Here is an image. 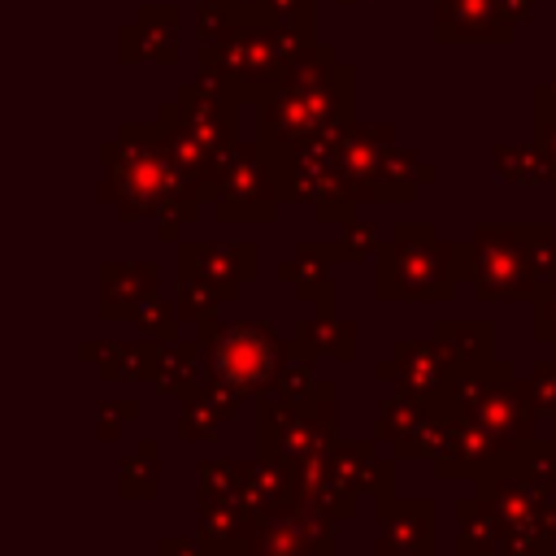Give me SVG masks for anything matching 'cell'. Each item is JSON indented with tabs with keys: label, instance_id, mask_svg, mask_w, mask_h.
Listing matches in <instances>:
<instances>
[{
	"label": "cell",
	"instance_id": "cell-1",
	"mask_svg": "<svg viewBox=\"0 0 556 556\" xmlns=\"http://www.w3.org/2000/svg\"><path fill=\"white\" fill-rule=\"evenodd\" d=\"M100 161H104L100 200H109L122 222L135 217L191 222L195 208L208 200V187L195 182L165 148L161 126H122V135L109 148H100Z\"/></svg>",
	"mask_w": 556,
	"mask_h": 556
},
{
	"label": "cell",
	"instance_id": "cell-2",
	"mask_svg": "<svg viewBox=\"0 0 556 556\" xmlns=\"http://www.w3.org/2000/svg\"><path fill=\"white\" fill-rule=\"evenodd\" d=\"M465 278V243L439 239L434 222H400L374 252V295L391 304H443Z\"/></svg>",
	"mask_w": 556,
	"mask_h": 556
},
{
	"label": "cell",
	"instance_id": "cell-3",
	"mask_svg": "<svg viewBox=\"0 0 556 556\" xmlns=\"http://www.w3.org/2000/svg\"><path fill=\"white\" fill-rule=\"evenodd\" d=\"M443 404L460 417H473L478 426H486L491 434H500L504 443H526L534 439V421L543 417L530 400V391L517 378L513 361H482V365H456L452 387L443 395Z\"/></svg>",
	"mask_w": 556,
	"mask_h": 556
},
{
	"label": "cell",
	"instance_id": "cell-4",
	"mask_svg": "<svg viewBox=\"0 0 556 556\" xmlns=\"http://www.w3.org/2000/svg\"><path fill=\"white\" fill-rule=\"evenodd\" d=\"M465 278L482 304H513L539 291V278L526 256V230L508 222L478 226L465 243Z\"/></svg>",
	"mask_w": 556,
	"mask_h": 556
},
{
	"label": "cell",
	"instance_id": "cell-5",
	"mask_svg": "<svg viewBox=\"0 0 556 556\" xmlns=\"http://www.w3.org/2000/svg\"><path fill=\"white\" fill-rule=\"evenodd\" d=\"M208 356V378L243 391V395H265L274 391L282 365L291 361V339H278L265 321H226L222 334L204 348Z\"/></svg>",
	"mask_w": 556,
	"mask_h": 556
},
{
	"label": "cell",
	"instance_id": "cell-6",
	"mask_svg": "<svg viewBox=\"0 0 556 556\" xmlns=\"http://www.w3.org/2000/svg\"><path fill=\"white\" fill-rule=\"evenodd\" d=\"M334 517L295 495L274 513L252 517L235 556H334Z\"/></svg>",
	"mask_w": 556,
	"mask_h": 556
},
{
	"label": "cell",
	"instance_id": "cell-7",
	"mask_svg": "<svg viewBox=\"0 0 556 556\" xmlns=\"http://www.w3.org/2000/svg\"><path fill=\"white\" fill-rule=\"evenodd\" d=\"M282 182L274 161L265 156V148H230V156L222 161V174L213 182V204L222 222H269L278 208Z\"/></svg>",
	"mask_w": 556,
	"mask_h": 556
},
{
	"label": "cell",
	"instance_id": "cell-8",
	"mask_svg": "<svg viewBox=\"0 0 556 556\" xmlns=\"http://www.w3.org/2000/svg\"><path fill=\"white\" fill-rule=\"evenodd\" d=\"M256 452L282 460V465H300L308 456H321L330 452L339 439H334V426L317 421L304 404H291L274 391L256 395Z\"/></svg>",
	"mask_w": 556,
	"mask_h": 556
},
{
	"label": "cell",
	"instance_id": "cell-9",
	"mask_svg": "<svg viewBox=\"0 0 556 556\" xmlns=\"http://www.w3.org/2000/svg\"><path fill=\"white\" fill-rule=\"evenodd\" d=\"M452 374H456V361L447 356V348L439 339H404V343H395L391 361L374 365V378L395 382L400 395L434 400V404H443Z\"/></svg>",
	"mask_w": 556,
	"mask_h": 556
},
{
	"label": "cell",
	"instance_id": "cell-10",
	"mask_svg": "<svg viewBox=\"0 0 556 556\" xmlns=\"http://www.w3.org/2000/svg\"><path fill=\"white\" fill-rule=\"evenodd\" d=\"M378 539L374 556H434L439 547V508L434 500H378Z\"/></svg>",
	"mask_w": 556,
	"mask_h": 556
},
{
	"label": "cell",
	"instance_id": "cell-11",
	"mask_svg": "<svg viewBox=\"0 0 556 556\" xmlns=\"http://www.w3.org/2000/svg\"><path fill=\"white\" fill-rule=\"evenodd\" d=\"M513 456V443H504L500 434H491L486 426H478L473 417H460L452 421V439L447 447L434 456V473L439 478H482L491 469H500L504 460Z\"/></svg>",
	"mask_w": 556,
	"mask_h": 556
},
{
	"label": "cell",
	"instance_id": "cell-12",
	"mask_svg": "<svg viewBox=\"0 0 556 556\" xmlns=\"http://www.w3.org/2000/svg\"><path fill=\"white\" fill-rule=\"evenodd\" d=\"M178 269L200 274V278L213 282L226 300L239 295V282H252V278L261 274V265H256V243H230V239H222V243H208V239H200V243H178Z\"/></svg>",
	"mask_w": 556,
	"mask_h": 556
},
{
	"label": "cell",
	"instance_id": "cell-13",
	"mask_svg": "<svg viewBox=\"0 0 556 556\" xmlns=\"http://www.w3.org/2000/svg\"><path fill=\"white\" fill-rule=\"evenodd\" d=\"M161 265L156 261H104L100 265V317H135L143 300L156 295Z\"/></svg>",
	"mask_w": 556,
	"mask_h": 556
},
{
	"label": "cell",
	"instance_id": "cell-14",
	"mask_svg": "<svg viewBox=\"0 0 556 556\" xmlns=\"http://www.w3.org/2000/svg\"><path fill=\"white\" fill-rule=\"evenodd\" d=\"M395 460H400V456H382L374 439L334 443V452H330L334 478L348 482L356 495H361V491H374V504L395 495Z\"/></svg>",
	"mask_w": 556,
	"mask_h": 556
},
{
	"label": "cell",
	"instance_id": "cell-15",
	"mask_svg": "<svg viewBox=\"0 0 556 556\" xmlns=\"http://www.w3.org/2000/svg\"><path fill=\"white\" fill-rule=\"evenodd\" d=\"M291 352L304 361L334 356V361H356V326L339 317L334 308H313L295 321L291 330Z\"/></svg>",
	"mask_w": 556,
	"mask_h": 556
},
{
	"label": "cell",
	"instance_id": "cell-16",
	"mask_svg": "<svg viewBox=\"0 0 556 556\" xmlns=\"http://www.w3.org/2000/svg\"><path fill=\"white\" fill-rule=\"evenodd\" d=\"M204 369H208V356H204L200 339H165V343H156V361H152L148 382H156L161 395L187 400L204 382Z\"/></svg>",
	"mask_w": 556,
	"mask_h": 556
},
{
	"label": "cell",
	"instance_id": "cell-17",
	"mask_svg": "<svg viewBox=\"0 0 556 556\" xmlns=\"http://www.w3.org/2000/svg\"><path fill=\"white\" fill-rule=\"evenodd\" d=\"M239 500H243V508L252 517L274 513L278 504L295 500V473H291V465H282V460H274L265 452H256L252 460H239Z\"/></svg>",
	"mask_w": 556,
	"mask_h": 556
},
{
	"label": "cell",
	"instance_id": "cell-18",
	"mask_svg": "<svg viewBox=\"0 0 556 556\" xmlns=\"http://www.w3.org/2000/svg\"><path fill=\"white\" fill-rule=\"evenodd\" d=\"M504 517L473 491L456 500V556H504Z\"/></svg>",
	"mask_w": 556,
	"mask_h": 556
},
{
	"label": "cell",
	"instance_id": "cell-19",
	"mask_svg": "<svg viewBox=\"0 0 556 556\" xmlns=\"http://www.w3.org/2000/svg\"><path fill=\"white\" fill-rule=\"evenodd\" d=\"M278 278L291 282V291H295L300 304L334 308V278H330V256H326V248L300 243V252L278 265Z\"/></svg>",
	"mask_w": 556,
	"mask_h": 556
},
{
	"label": "cell",
	"instance_id": "cell-20",
	"mask_svg": "<svg viewBox=\"0 0 556 556\" xmlns=\"http://www.w3.org/2000/svg\"><path fill=\"white\" fill-rule=\"evenodd\" d=\"M252 513L243 508V500H200V521H195V539L204 547H213L217 556H235L243 530H248Z\"/></svg>",
	"mask_w": 556,
	"mask_h": 556
},
{
	"label": "cell",
	"instance_id": "cell-21",
	"mask_svg": "<svg viewBox=\"0 0 556 556\" xmlns=\"http://www.w3.org/2000/svg\"><path fill=\"white\" fill-rule=\"evenodd\" d=\"M434 339L447 348V356L456 361V365H482V361H495L491 356V339H495V330H491V321L486 317H443L439 326H434Z\"/></svg>",
	"mask_w": 556,
	"mask_h": 556
},
{
	"label": "cell",
	"instance_id": "cell-22",
	"mask_svg": "<svg viewBox=\"0 0 556 556\" xmlns=\"http://www.w3.org/2000/svg\"><path fill=\"white\" fill-rule=\"evenodd\" d=\"M161 491V443L143 439L117 469V495L122 500H156Z\"/></svg>",
	"mask_w": 556,
	"mask_h": 556
},
{
	"label": "cell",
	"instance_id": "cell-23",
	"mask_svg": "<svg viewBox=\"0 0 556 556\" xmlns=\"http://www.w3.org/2000/svg\"><path fill=\"white\" fill-rule=\"evenodd\" d=\"M504 465L521 482H530L539 495H552L556 491V434L552 439H526V443H517Z\"/></svg>",
	"mask_w": 556,
	"mask_h": 556
},
{
	"label": "cell",
	"instance_id": "cell-24",
	"mask_svg": "<svg viewBox=\"0 0 556 556\" xmlns=\"http://www.w3.org/2000/svg\"><path fill=\"white\" fill-rule=\"evenodd\" d=\"M156 343L161 339H135V343H109L104 356L96 361L100 378L104 382H117V378H148L152 374V361H156Z\"/></svg>",
	"mask_w": 556,
	"mask_h": 556
},
{
	"label": "cell",
	"instance_id": "cell-25",
	"mask_svg": "<svg viewBox=\"0 0 556 556\" xmlns=\"http://www.w3.org/2000/svg\"><path fill=\"white\" fill-rule=\"evenodd\" d=\"M174 304H178V313H182V321H200V317H208V313H217L222 304H230L213 282H204L200 274H191V269H178V282H174Z\"/></svg>",
	"mask_w": 556,
	"mask_h": 556
},
{
	"label": "cell",
	"instance_id": "cell-26",
	"mask_svg": "<svg viewBox=\"0 0 556 556\" xmlns=\"http://www.w3.org/2000/svg\"><path fill=\"white\" fill-rule=\"evenodd\" d=\"M135 326H139V334H148V339H178V321H182V313H178V304H169V300H161V295H152V300H143L139 304V313L130 317Z\"/></svg>",
	"mask_w": 556,
	"mask_h": 556
},
{
	"label": "cell",
	"instance_id": "cell-27",
	"mask_svg": "<svg viewBox=\"0 0 556 556\" xmlns=\"http://www.w3.org/2000/svg\"><path fill=\"white\" fill-rule=\"evenodd\" d=\"M521 230H526V256H530V269L539 278V287L556 282V230L543 226V222H530Z\"/></svg>",
	"mask_w": 556,
	"mask_h": 556
},
{
	"label": "cell",
	"instance_id": "cell-28",
	"mask_svg": "<svg viewBox=\"0 0 556 556\" xmlns=\"http://www.w3.org/2000/svg\"><path fill=\"white\" fill-rule=\"evenodd\" d=\"M330 261H365L378 252V230L361 226V222H343V235L334 243H321Z\"/></svg>",
	"mask_w": 556,
	"mask_h": 556
},
{
	"label": "cell",
	"instance_id": "cell-29",
	"mask_svg": "<svg viewBox=\"0 0 556 556\" xmlns=\"http://www.w3.org/2000/svg\"><path fill=\"white\" fill-rule=\"evenodd\" d=\"M239 495V460H200V500H235Z\"/></svg>",
	"mask_w": 556,
	"mask_h": 556
},
{
	"label": "cell",
	"instance_id": "cell-30",
	"mask_svg": "<svg viewBox=\"0 0 556 556\" xmlns=\"http://www.w3.org/2000/svg\"><path fill=\"white\" fill-rule=\"evenodd\" d=\"M313 391H317L313 361H304V356L291 352V361L282 365V374H278V382H274V395H282V400H291V404H304Z\"/></svg>",
	"mask_w": 556,
	"mask_h": 556
},
{
	"label": "cell",
	"instance_id": "cell-31",
	"mask_svg": "<svg viewBox=\"0 0 556 556\" xmlns=\"http://www.w3.org/2000/svg\"><path fill=\"white\" fill-rule=\"evenodd\" d=\"M530 334L543 343V348H552V356H556V282H543L534 295H530Z\"/></svg>",
	"mask_w": 556,
	"mask_h": 556
},
{
	"label": "cell",
	"instance_id": "cell-32",
	"mask_svg": "<svg viewBox=\"0 0 556 556\" xmlns=\"http://www.w3.org/2000/svg\"><path fill=\"white\" fill-rule=\"evenodd\" d=\"M526 391H530V400L543 417H556V356H543V361L530 365Z\"/></svg>",
	"mask_w": 556,
	"mask_h": 556
},
{
	"label": "cell",
	"instance_id": "cell-33",
	"mask_svg": "<svg viewBox=\"0 0 556 556\" xmlns=\"http://www.w3.org/2000/svg\"><path fill=\"white\" fill-rule=\"evenodd\" d=\"M504 556H552V539L534 526V517L530 521H521V526H508V534H504Z\"/></svg>",
	"mask_w": 556,
	"mask_h": 556
},
{
	"label": "cell",
	"instance_id": "cell-34",
	"mask_svg": "<svg viewBox=\"0 0 556 556\" xmlns=\"http://www.w3.org/2000/svg\"><path fill=\"white\" fill-rule=\"evenodd\" d=\"M130 417H139L135 400H100V439H117L122 426H130Z\"/></svg>",
	"mask_w": 556,
	"mask_h": 556
},
{
	"label": "cell",
	"instance_id": "cell-35",
	"mask_svg": "<svg viewBox=\"0 0 556 556\" xmlns=\"http://www.w3.org/2000/svg\"><path fill=\"white\" fill-rule=\"evenodd\" d=\"M156 556H217L213 547H204L200 539H178V534H165L156 543Z\"/></svg>",
	"mask_w": 556,
	"mask_h": 556
},
{
	"label": "cell",
	"instance_id": "cell-36",
	"mask_svg": "<svg viewBox=\"0 0 556 556\" xmlns=\"http://www.w3.org/2000/svg\"><path fill=\"white\" fill-rule=\"evenodd\" d=\"M534 526H539L547 539H556V491L539 500V508H534Z\"/></svg>",
	"mask_w": 556,
	"mask_h": 556
},
{
	"label": "cell",
	"instance_id": "cell-37",
	"mask_svg": "<svg viewBox=\"0 0 556 556\" xmlns=\"http://www.w3.org/2000/svg\"><path fill=\"white\" fill-rule=\"evenodd\" d=\"M104 348H109V343H100V339H87V343L78 348V361H87V365H96V361L104 356Z\"/></svg>",
	"mask_w": 556,
	"mask_h": 556
},
{
	"label": "cell",
	"instance_id": "cell-38",
	"mask_svg": "<svg viewBox=\"0 0 556 556\" xmlns=\"http://www.w3.org/2000/svg\"><path fill=\"white\" fill-rule=\"evenodd\" d=\"M552 421H556V417H552ZM552 434H556V426H552Z\"/></svg>",
	"mask_w": 556,
	"mask_h": 556
}]
</instances>
